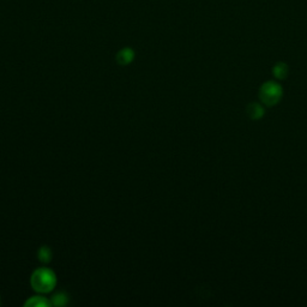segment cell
<instances>
[{"label": "cell", "instance_id": "8992f818", "mask_svg": "<svg viewBox=\"0 0 307 307\" xmlns=\"http://www.w3.org/2000/svg\"><path fill=\"white\" fill-rule=\"evenodd\" d=\"M273 72L274 76H275L277 80H285V78L288 76V66L283 63H279L275 65Z\"/></svg>", "mask_w": 307, "mask_h": 307}, {"label": "cell", "instance_id": "6da1fadb", "mask_svg": "<svg viewBox=\"0 0 307 307\" xmlns=\"http://www.w3.org/2000/svg\"><path fill=\"white\" fill-rule=\"evenodd\" d=\"M30 283L32 289L39 293H50L57 285V276L54 271L48 267H39L32 273Z\"/></svg>", "mask_w": 307, "mask_h": 307}, {"label": "cell", "instance_id": "7a4b0ae2", "mask_svg": "<svg viewBox=\"0 0 307 307\" xmlns=\"http://www.w3.org/2000/svg\"><path fill=\"white\" fill-rule=\"evenodd\" d=\"M283 96V89L276 82H265L259 89V99L265 106L273 107L280 102Z\"/></svg>", "mask_w": 307, "mask_h": 307}, {"label": "cell", "instance_id": "277c9868", "mask_svg": "<svg viewBox=\"0 0 307 307\" xmlns=\"http://www.w3.org/2000/svg\"><path fill=\"white\" fill-rule=\"evenodd\" d=\"M133 59H135V52H133L132 48L129 47L123 48L117 54V61L120 65H129L130 63H132Z\"/></svg>", "mask_w": 307, "mask_h": 307}, {"label": "cell", "instance_id": "52a82bcc", "mask_svg": "<svg viewBox=\"0 0 307 307\" xmlns=\"http://www.w3.org/2000/svg\"><path fill=\"white\" fill-rule=\"evenodd\" d=\"M51 302H52V305H54V306H65L68 302L67 294L64 292L55 293L54 295L52 296Z\"/></svg>", "mask_w": 307, "mask_h": 307}, {"label": "cell", "instance_id": "5b68a950", "mask_svg": "<svg viewBox=\"0 0 307 307\" xmlns=\"http://www.w3.org/2000/svg\"><path fill=\"white\" fill-rule=\"evenodd\" d=\"M52 305L51 300L42 295H35L29 298L27 301L24 302V306L27 307H50Z\"/></svg>", "mask_w": 307, "mask_h": 307}, {"label": "cell", "instance_id": "ba28073f", "mask_svg": "<svg viewBox=\"0 0 307 307\" xmlns=\"http://www.w3.org/2000/svg\"><path fill=\"white\" fill-rule=\"evenodd\" d=\"M37 257H39V259H40V262H42V263L51 262L52 251L50 247L48 246L40 247V250H39V252H37Z\"/></svg>", "mask_w": 307, "mask_h": 307}, {"label": "cell", "instance_id": "3957f363", "mask_svg": "<svg viewBox=\"0 0 307 307\" xmlns=\"http://www.w3.org/2000/svg\"><path fill=\"white\" fill-rule=\"evenodd\" d=\"M246 113H247V116H249L250 119L259 120L264 117V113H265V110H264V107L260 103L252 102V103L247 104Z\"/></svg>", "mask_w": 307, "mask_h": 307}]
</instances>
